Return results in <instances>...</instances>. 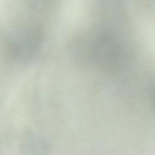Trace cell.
I'll return each mask as SVG.
<instances>
[{
  "label": "cell",
  "instance_id": "6da1fadb",
  "mask_svg": "<svg viewBox=\"0 0 155 155\" xmlns=\"http://www.w3.org/2000/svg\"><path fill=\"white\" fill-rule=\"evenodd\" d=\"M56 0H33L34 4L38 9L44 11L47 10Z\"/></svg>",
  "mask_w": 155,
  "mask_h": 155
}]
</instances>
